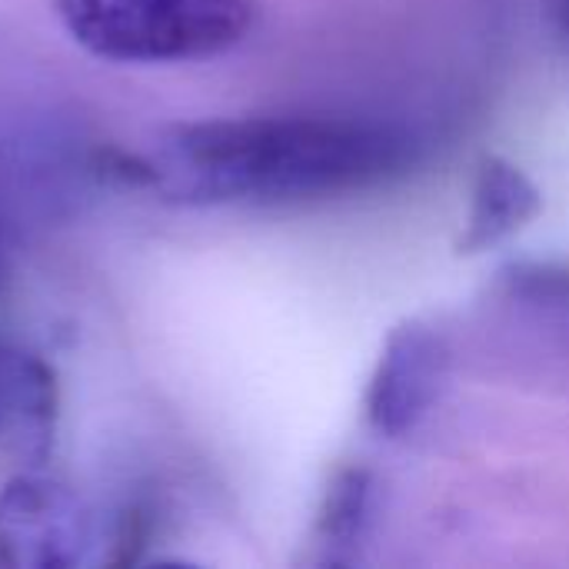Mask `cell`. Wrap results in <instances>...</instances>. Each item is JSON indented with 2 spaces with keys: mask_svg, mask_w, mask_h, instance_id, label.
Listing matches in <instances>:
<instances>
[{
  "mask_svg": "<svg viewBox=\"0 0 569 569\" xmlns=\"http://www.w3.org/2000/svg\"><path fill=\"white\" fill-rule=\"evenodd\" d=\"M370 513V480L363 470H343L323 500L320 513V543L327 550H340L360 540Z\"/></svg>",
  "mask_w": 569,
  "mask_h": 569,
  "instance_id": "7",
  "label": "cell"
},
{
  "mask_svg": "<svg viewBox=\"0 0 569 569\" xmlns=\"http://www.w3.org/2000/svg\"><path fill=\"white\" fill-rule=\"evenodd\" d=\"M540 210V193L530 177L503 157H487L477 170L473 203L467 217V233L460 240L463 253H480L500 240L523 230Z\"/></svg>",
  "mask_w": 569,
  "mask_h": 569,
  "instance_id": "6",
  "label": "cell"
},
{
  "mask_svg": "<svg viewBox=\"0 0 569 569\" xmlns=\"http://www.w3.org/2000/svg\"><path fill=\"white\" fill-rule=\"evenodd\" d=\"M63 30L87 53L117 63H180L237 47L250 0H57Z\"/></svg>",
  "mask_w": 569,
  "mask_h": 569,
  "instance_id": "2",
  "label": "cell"
},
{
  "mask_svg": "<svg viewBox=\"0 0 569 569\" xmlns=\"http://www.w3.org/2000/svg\"><path fill=\"white\" fill-rule=\"evenodd\" d=\"M443 380V347L437 333L417 320L397 327L377 360L367 387V420L377 433L403 437L433 407Z\"/></svg>",
  "mask_w": 569,
  "mask_h": 569,
  "instance_id": "4",
  "label": "cell"
},
{
  "mask_svg": "<svg viewBox=\"0 0 569 569\" xmlns=\"http://www.w3.org/2000/svg\"><path fill=\"white\" fill-rule=\"evenodd\" d=\"M557 20H560L563 33L569 37V0H557Z\"/></svg>",
  "mask_w": 569,
  "mask_h": 569,
  "instance_id": "8",
  "label": "cell"
},
{
  "mask_svg": "<svg viewBox=\"0 0 569 569\" xmlns=\"http://www.w3.org/2000/svg\"><path fill=\"white\" fill-rule=\"evenodd\" d=\"M413 160V140L337 117L180 123L147 150H103L97 170L177 207H283L377 187Z\"/></svg>",
  "mask_w": 569,
  "mask_h": 569,
  "instance_id": "1",
  "label": "cell"
},
{
  "mask_svg": "<svg viewBox=\"0 0 569 569\" xmlns=\"http://www.w3.org/2000/svg\"><path fill=\"white\" fill-rule=\"evenodd\" d=\"M107 527L63 483L20 470L0 490V567L70 569L103 563Z\"/></svg>",
  "mask_w": 569,
  "mask_h": 569,
  "instance_id": "3",
  "label": "cell"
},
{
  "mask_svg": "<svg viewBox=\"0 0 569 569\" xmlns=\"http://www.w3.org/2000/svg\"><path fill=\"white\" fill-rule=\"evenodd\" d=\"M60 420L57 370L30 350L0 347V460L40 470Z\"/></svg>",
  "mask_w": 569,
  "mask_h": 569,
  "instance_id": "5",
  "label": "cell"
}]
</instances>
